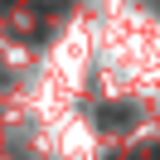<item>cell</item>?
Instances as JSON below:
<instances>
[{
    "mask_svg": "<svg viewBox=\"0 0 160 160\" xmlns=\"http://www.w3.org/2000/svg\"><path fill=\"white\" fill-rule=\"evenodd\" d=\"M131 121H136V107H131V102H107V107H97V126L102 131H126Z\"/></svg>",
    "mask_w": 160,
    "mask_h": 160,
    "instance_id": "cell-1",
    "label": "cell"
}]
</instances>
